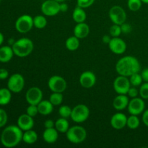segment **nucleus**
<instances>
[{"mask_svg": "<svg viewBox=\"0 0 148 148\" xmlns=\"http://www.w3.org/2000/svg\"><path fill=\"white\" fill-rule=\"evenodd\" d=\"M116 70L119 75L130 77L140 70V64L138 59L132 56H126L121 58L116 64Z\"/></svg>", "mask_w": 148, "mask_h": 148, "instance_id": "nucleus-1", "label": "nucleus"}, {"mask_svg": "<svg viewBox=\"0 0 148 148\" xmlns=\"http://www.w3.org/2000/svg\"><path fill=\"white\" fill-rule=\"evenodd\" d=\"M23 130L18 126L10 125L3 130L0 141L4 147H14L23 140Z\"/></svg>", "mask_w": 148, "mask_h": 148, "instance_id": "nucleus-2", "label": "nucleus"}, {"mask_svg": "<svg viewBox=\"0 0 148 148\" xmlns=\"http://www.w3.org/2000/svg\"><path fill=\"white\" fill-rule=\"evenodd\" d=\"M14 53L17 56L24 58L29 56L34 49V44L30 39L22 38L16 40L12 46Z\"/></svg>", "mask_w": 148, "mask_h": 148, "instance_id": "nucleus-3", "label": "nucleus"}, {"mask_svg": "<svg viewBox=\"0 0 148 148\" xmlns=\"http://www.w3.org/2000/svg\"><path fill=\"white\" fill-rule=\"evenodd\" d=\"M66 139L73 144L83 143L87 137V131L81 126H74L69 127L66 132Z\"/></svg>", "mask_w": 148, "mask_h": 148, "instance_id": "nucleus-4", "label": "nucleus"}, {"mask_svg": "<svg viewBox=\"0 0 148 148\" xmlns=\"http://www.w3.org/2000/svg\"><path fill=\"white\" fill-rule=\"evenodd\" d=\"M90 116V109L85 104H78L72 109L70 118L75 123H83Z\"/></svg>", "mask_w": 148, "mask_h": 148, "instance_id": "nucleus-5", "label": "nucleus"}, {"mask_svg": "<svg viewBox=\"0 0 148 148\" xmlns=\"http://www.w3.org/2000/svg\"><path fill=\"white\" fill-rule=\"evenodd\" d=\"M108 16L110 20L114 24L121 25L127 20V13L125 10L119 5L113 6L108 12Z\"/></svg>", "mask_w": 148, "mask_h": 148, "instance_id": "nucleus-6", "label": "nucleus"}, {"mask_svg": "<svg viewBox=\"0 0 148 148\" xmlns=\"http://www.w3.org/2000/svg\"><path fill=\"white\" fill-rule=\"evenodd\" d=\"M33 18L29 14H23L15 22L16 30L20 33H27L33 28Z\"/></svg>", "mask_w": 148, "mask_h": 148, "instance_id": "nucleus-7", "label": "nucleus"}, {"mask_svg": "<svg viewBox=\"0 0 148 148\" xmlns=\"http://www.w3.org/2000/svg\"><path fill=\"white\" fill-rule=\"evenodd\" d=\"M25 86V79L22 75L19 73L13 74L10 77L7 82V88L11 92L18 93L21 92Z\"/></svg>", "mask_w": 148, "mask_h": 148, "instance_id": "nucleus-8", "label": "nucleus"}, {"mask_svg": "<svg viewBox=\"0 0 148 148\" xmlns=\"http://www.w3.org/2000/svg\"><path fill=\"white\" fill-rule=\"evenodd\" d=\"M66 82L65 79L59 75L51 77L48 81V87L52 92H63L66 89Z\"/></svg>", "mask_w": 148, "mask_h": 148, "instance_id": "nucleus-9", "label": "nucleus"}, {"mask_svg": "<svg viewBox=\"0 0 148 148\" xmlns=\"http://www.w3.org/2000/svg\"><path fill=\"white\" fill-rule=\"evenodd\" d=\"M113 86H114V89L116 93L127 95L129 89L132 85L130 84V79L128 78V77L119 75L114 79Z\"/></svg>", "mask_w": 148, "mask_h": 148, "instance_id": "nucleus-10", "label": "nucleus"}, {"mask_svg": "<svg viewBox=\"0 0 148 148\" xmlns=\"http://www.w3.org/2000/svg\"><path fill=\"white\" fill-rule=\"evenodd\" d=\"M41 12L44 15L51 17L60 12V3L55 0H46L41 4Z\"/></svg>", "mask_w": 148, "mask_h": 148, "instance_id": "nucleus-11", "label": "nucleus"}, {"mask_svg": "<svg viewBox=\"0 0 148 148\" xmlns=\"http://www.w3.org/2000/svg\"><path fill=\"white\" fill-rule=\"evenodd\" d=\"M145 108V103L143 98H132L128 104V111L131 115H140L144 112Z\"/></svg>", "mask_w": 148, "mask_h": 148, "instance_id": "nucleus-12", "label": "nucleus"}, {"mask_svg": "<svg viewBox=\"0 0 148 148\" xmlns=\"http://www.w3.org/2000/svg\"><path fill=\"white\" fill-rule=\"evenodd\" d=\"M43 99V92L38 87H32L26 92L25 100L30 105L37 106Z\"/></svg>", "mask_w": 148, "mask_h": 148, "instance_id": "nucleus-13", "label": "nucleus"}, {"mask_svg": "<svg viewBox=\"0 0 148 148\" xmlns=\"http://www.w3.org/2000/svg\"><path fill=\"white\" fill-rule=\"evenodd\" d=\"M108 45L110 50L116 54H122L127 50V43L119 37H113Z\"/></svg>", "mask_w": 148, "mask_h": 148, "instance_id": "nucleus-14", "label": "nucleus"}, {"mask_svg": "<svg viewBox=\"0 0 148 148\" xmlns=\"http://www.w3.org/2000/svg\"><path fill=\"white\" fill-rule=\"evenodd\" d=\"M96 82V76L91 71L83 72L79 76V83L85 88H90L95 85Z\"/></svg>", "mask_w": 148, "mask_h": 148, "instance_id": "nucleus-15", "label": "nucleus"}, {"mask_svg": "<svg viewBox=\"0 0 148 148\" xmlns=\"http://www.w3.org/2000/svg\"><path fill=\"white\" fill-rule=\"evenodd\" d=\"M127 118L128 117L122 113H116L114 114L110 121L111 127L118 130L124 128L127 126Z\"/></svg>", "mask_w": 148, "mask_h": 148, "instance_id": "nucleus-16", "label": "nucleus"}, {"mask_svg": "<svg viewBox=\"0 0 148 148\" xmlns=\"http://www.w3.org/2000/svg\"><path fill=\"white\" fill-rule=\"evenodd\" d=\"M33 117L30 116L28 114H22L17 119V126L21 129L23 131L32 130L34 126V120Z\"/></svg>", "mask_w": 148, "mask_h": 148, "instance_id": "nucleus-17", "label": "nucleus"}, {"mask_svg": "<svg viewBox=\"0 0 148 148\" xmlns=\"http://www.w3.org/2000/svg\"><path fill=\"white\" fill-rule=\"evenodd\" d=\"M130 100L127 95L119 94L113 101V106L117 111H122L128 106Z\"/></svg>", "mask_w": 148, "mask_h": 148, "instance_id": "nucleus-18", "label": "nucleus"}, {"mask_svg": "<svg viewBox=\"0 0 148 148\" xmlns=\"http://www.w3.org/2000/svg\"><path fill=\"white\" fill-rule=\"evenodd\" d=\"M90 33V27L87 23H79L75 25L74 28V36L77 37L79 39L86 38Z\"/></svg>", "mask_w": 148, "mask_h": 148, "instance_id": "nucleus-19", "label": "nucleus"}, {"mask_svg": "<svg viewBox=\"0 0 148 148\" xmlns=\"http://www.w3.org/2000/svg\"><path fill=\"white\" fill-rule=\"evenodd\" d=\"M59 137V132L56 128L46 129L43 133V139L46 143L49 144H53L56 143Z\"/></svg>", "mask_w": 148, "mask_h": 148, "instance_id": "nucleus-20", "label": "nucleus"}, {"mask_svg": "<svg viewBox=\"0 0 148 148\" xmlns=\"http://www.w3.org/2000/svg\"><path fill=\"white\" fill-rule=\"evenodd\" d=\"M39 114L43 116H47L53 112L54 106L50 102V101H43L42 100L37 105Z\"/></svg>", "mask_w": 148, "mask_h": 148, "instance_id": "nucleus-21", "label": "nucleus"}, {"mask_svg": "<svg viewBox=\"0 0 148 148\" xmlns=\"http://www.w3.org/2000/svg\"><path fill=\"white\" fill-rule=\"evenodd\" d=\"M12 48L8 46H4L0 48V62L7 63L9 62L14 55Z\"/></svg>", "mask_w": 148, "mask_h": 148, "instance_id": "nucleus-22", "label": "nucleus"}, {"mask_svg": "<svg viewBox=\"0 0 148 148\" xmlns=\"http://www.w3.org/2000/svg\"><path fill=\"white\" fill-rule=\"evenodd\" d=\"M86 18L87 14L84 9L77 6L72 12V19L74 20V21L76 22L77 23H84Z\"/></svg>", "mask_w": 148, "mask_h": 148, "instance_id": "nucleus-23", "label": "nucleus"}, {"mask_svg": "<svg viewBox=\"0 0 148 148\" xmlns=\"http://www.w3.org/2000/svg\"><path fill=\"white\" fill-rule=\"evenodd\" d=\"M38 140L37 133L33 130H29L27 131H24L23 135V141L25 143L28 145L34 144Z\"/></svg>", "mask_w": 148, "mask_h": 148, "instance_id": "nucleus-24", "label": "nucleus"}, {"mask_svg": "<svg viewBox=\"0 0 148 148\" xmlns=\"http://www.w3.org/2000/svg\"><path fill=\"white\" fill-rule=\"evenodd\" d=\"M54 127L59 132L66 133L69 129V123L67 119L61 117L55 121Z\"/></svg>", "mask_w": 148, "mask_h": 148, "instance_id": "nucleus-25", "label": "nucleus"}, {"mask_svg": "<svg viewBox=\"0 0 148 148\" xmlns=\"http://www.w3.org/2000/svg\"><path fill=\"white\" fill-rule=\"evenodd\" d=\"M65 46L69 51H76L79 47V39L75 36H70L66 40Z\"/></svg>", "mask_w": 148, "mask_h": 148, "instance_id": "nucleus-26", "label": "nucleus"}, {"mask_svg": "<svg viewBox=\"0 0 148 148\" xmlns=\"http://www.w3.org/2000/svg\"><path fill=\"white\" fill-rule=\"evenodd\" d=\"M12 99L11 91L9 88H1L0 89V105L6 106L10 103Z\"/></svg>", "mask_w": 148, "mask_h": 148, "instance_id": "nucleus-27", "label": "nucleus"}, {"mask_svg": "<svg viewBox=\"0 0 148 148\" xmlns=\"http://www.w3.org/2000/svg\"><path fill=\"white\" fill-rule=\"evenodd\" d=\"M33 25L36 28L43 29L47 25V20L43 15H36L33 18Z\"/></svg>", "mask_w": 148, "mask_h": 148, "instance_id": "nucleus-28", "label": "nucleus"}, {"mask_svg": "<svg viewBox=\"0 0 148 148\" xmlns=\"http://www.w3.org/2000/svg\"><path fill=\"white\" fill-rule=\"evenodd\" d=\"M140 121L137 115H131L127 118V126L131 130H135L140 126Z\"/></svg>", "mask_w": 148, "mask_h": 148, "instance_id": "nucleus-29", "label": "nucleus"}, {"mask_svg": "<svg viewBox=\"0 0 148 148\" xmlns=\"http://www.w3.org/2000/svg\"><path fill=\"white\" fill-rule=\"evenodd\" d=\"M49 101L53 106H59L62 104V101H63L62 92H53L49 97Z\"/></svg>", "mask_w": 148, "mask_h": 148, "instance_id": "nucleus-30", "label": "nucleus"}, {"mask_svg": "<svg viewBox=\"0 0 148 148\" xmlns=\"http://www.w3.org/2000/svg\"><path fill=\"white\" fill-rule=\"evenodd\" d=\"M129 77H130L129 79H130V82L132 86L138 87L143 84V79L142 77L141 74H139V72L133 74L132 75H131Z\"/></svg>", "mask_w": 148, "mask_h": 148, "instance_id": "nucleus-31", "label": "nucleus"}, {"mask_svg": "<svg viewBox=\"0 0 148 148\" xmlns=\"http://www.w3.org/2000/svg\"><path fill=\"white\" fill-rule=\"evenodd\" d=\"M143 1L142 0H128L127 5L129 9L132 12H137L141 8Z\"/></svg>", "mask_w": 148, "mask_h": 148, "instance_id": "nucleus-32", "label": "nucleus"}, {"mask_svg": "<svg viewBox=\"0 0 148 148\" xmlns=\"http://www.w3.org/2000/svg\"><path fill=\"white\" fill-rule=\"evenodd\" d=\"M72 109L70 107L66 105H63L60 106L59 109V114L61 117L63 118L68 119L69 117L71 116V114H72Z\"/></svg>", "mask_w": 148, "mask_h": 148, "instance_id": "nucleus-33", "label": "nucleus"}, {"mask_svg": "<svg viewBox=\"0 0 148 148\" xmlns=\"http://www.w3.org/2000/svg\"><path fill=\"white\" fill-rule=\"evenodd\" d=\"M109 33L112 37H119L121 35V29L119 25L114 24L109 29Z\"/></svg>", "mask_w": 148, "mask_h": 148, "instance_id": "nucleus-34", "label": "nucleus"}, {"mask_svg": "<svg viewBox=\"0 0 148 148\" xmlns=\"http://www.w3.org/2000/svg\"><path fill=\"white\" fill-rule=\"evenodd\" d=\"M139 94L143 99H148V82H145L140 85Z\"/></svg>", "mask_w": 148, "mask_h": 148, "instance_id": "nucleus-35", "label": "nucleus"}, {"mask_svg": "<svg viewBox=\"0 0 148 148\" xmlns=\"http://www.w3.org/2000/svg\"><path fill=\"white\" fill-rule=\"evenodd\" d=\"M26 114H28L29 116H30L32 117L36 116L38 114H39L37 106L29 104V106L26 109Z\"/></svg>", "mask_w": 148, "mask_h": 148, "instance_id": "nucleus-36", "label": "nucleus"}, {"mask_svg": "<svg viewBox=\"0 0 148 148\" xmlns=\"http://www.w3.org/2000/svg\"><path fill=\"white\" fill-rule=\"evenodd\" d=\"M8 120V116L7 112L2 108H0V128L6 125Z\"/></svg>", "mask_w": 148, "mask_h": 148, "instance_id": "nucleus-37", "label": "nucleus"}, {"mask_svg": "<svg viewBox=\"0 0 148 148\" xmlns=\"http://www.w3.org/2000/svg\"><path fill=\"white\" fill-rule=\"evenodd\" d=\"M95 0H77V4L78 7L85 9L90 7L94 3Z\"/></svg>", "mask_w": 148, "mask_h": 148, "instance_id": "nucleus-38", "label": "nucleus"}, {"mask_svg": "<svg viewBox=\"0 0 148 148\" xmlns=\"http://www.w3.org/2000/svg\"><path fill=\"white\" fill-rule=\"evenodd\" d=\"M121 33H124V34H128V33H131L132 30V27L130 24L127 23H124L123 24H121Z\"/></svg>", "mask_w": 148, "mask_h": 148, "instance_id": "nucleus-39", "label": "nucleus"}, {"mask_svg": "<svg viewBox=\"0 0 148 148\" xmlns=\"http://www.w3.org/2000/svg\"><path fill=\"white\" fill-rule=\"evenodd\" d=\"M127 95L128 96H130V98H136V97L138 96L139 95V90H137V87L134 86H131L130 88L129 89L128 92H127Z\"/></svg>", "mask_w": 148, "mask_h": 148, "instance_id": "nucleus-40", "label": "nucleus"}, {"mask_svg": "<svg viewBox=\"0 0 148 148\" xmlns=\"http://www.w3.org/2000/svg\"><path fill=\"white\" fill-rule=\"evenodd\" d=\"M9 72L5 69H0V79H5L8 77Z\"/></svg>", "mask_w": 148, "mask_h": 148, "instance_id": "nucleus-41", "label": "nucleus"}, {"mask_svg": "<svg viewBox=\"0 0 148 148\" xmlns=\"http://www.w3.org/2000/svg\"><path fill=\"white\" fill-rule=\"evenodd\" d=\"M142 119H143V122L144 123L146 127H148V109L143 113V118H142Z\"/></svg>", "mask_w": 148, "mask_h": 148, "instance_id": "nucleus-42", "label": "nucleus"}, {"mask_svg": "<svg viewBox=\"0 0 148 148\" xmlns=\"http://www.w3.org/2000/svg\"><path fill=\"white\" fill-rule=\"evenodd\" d=\"M54 126L55 122H53L51 119H48L44 122V127L46 129L53 128V127H54Z\"/></svg>", "mask_w": 148, "mask_h": 148, "instance_id": "nucleus-43", "label": "nucleus"}, {"mask_svg": "<svg viewBox=\"0 0 148 148\" xmlns=\"http://www.w3.org/2000/svg\"><path fill=\"white\" fill-rule=\"evenodd\" d=\"M141 75L143 79V81L148 82V67L143 69L141 73Z\"/></svg>", "mask_w": 148, "mask_h": 148, "instance_id": "nucleus-44", "label": "nucleus"}, {"mask_svg": "<svg viewBox=\"0 0 148 148\" xmlns=\"http://www.w3.org/2000/svg\"><path fill=\"white\" fill-rule=\"evenodd\" d=\"M68 10V5L64 2H61L60 3V12H65L67 11Z\"/></svg>", "mask_w": 148, "mask_h": 148, "instance_id": "nucleus-45", "label": "nucleus"}, {"mask_svg": "<svg viewBox=\"0 0 148 148\" xmlns=\"http://www.w3.org/2000/svg\"><path fill=\"white\" fill-rule=\"evenodd\" d=\"M111 37H110L109 36H108V35H105V36H103L102 38L103 42L104 43H106V44H108L109 42L111 41Z\"/></svg>", "mask_w": 148, "mask_h": 148, "instance_id": "nucleus-46", "label": "nucleus"}, {"mask_svg": "<svg viewBox=\"0 0 148 148\" xmlns=\"http://www.w3.org/2000/svg\"><path fill=\"white\" fill-rule=\"evenodd\" d=\"M3 42H4V36H3L2 33L0 32V46L2 44Z\"/></svg>", "mask_w": 148, "mask_h": 148, "instance_id": "nucleus-47", "label": "nucleus"}, {"mask_svg": "<svg viewBox=\"0 0 148 148\" xmlns=\"http://www.w3.org/2000/svg\"><path fill=\"white\" fill-rule=\"evenodd\" d=\"M55 1H58V2H59V3H61V2H64V1H65L66 0H55Z\"/></svg>", "mask_w": 148, "mask_h": 148, "instance_id": "nucleus-48", "label": "nucleus"}, {"mask_svg": "<svg viewBox=\"0 0 148 148\" xmlns=\"http://www.w3.org/2000/svg\"><path fill=\"white\" fill-rule=\"evenodd\" d=\"M143 3H145V4H148V0H142Z\"/></svg>", "mask_w": 148, "mask_h": 148, "instance_id": "nucleus-49", "label": "nucleus"}, {"mask_svg": "<svg viewBox=\"0 0 148 148\" xmlns=\"http://www.w3.org/2000/svg\"><path fill=\"white\" fill-rule=\"evenodd\" d=\"M0 1H1V0H0Z\"/></svg>", "mask_w": 148, "mask_h": 148, "instance_id": "nucleus-50", "label": "nucleus"}]
</instances>
